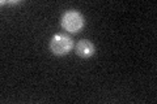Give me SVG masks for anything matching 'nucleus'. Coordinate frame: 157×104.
Masks as SVG:
<instances>
[{"label":"nucleus","mask_w":157,"mask_h":104,"mask_svg":"<svg viewBox=\"0 0 157 104\" xmlns=\"http://www.w3.org/2000/svg\"><path fill=\"white\" fill-rule=\"evenodd\" d=\"M60 26L64 31L76 34L85 26V18L77 9H68L60 17Z\"/></svg>","instance_id":"nucleus-1"},{"label":"nucleus","mask_w":157,"mask_h":104,"mask_svg":"<svg viewBox=\"0 0 157 104\" xmlns=\"http://www.w3.org/2000/svg\"><path fill=\"white\" fill-rule=\"evenodd\" d=\"M48 48H50V52L54 56H66L68 55L73 48H75V43H73V39L71 37H68L67 34L59 33L55 34L48 42Z\"/></svg>","instance_id":"nucleus-2"},{"label":"nucleus","mask_w":157,"mask_h":104,"mask_svg":"<svg viewBox=\"0 0 157 104\" xmlns=\"http://www.w3.org/2000/svg\"><path fill=\"white\" fill-rule=\"evenodd\" d=\"M75 52L78 57L89 59L94 55L96 47H94V44H93V42H90L89 39H80V41L75 44Z\"/></svg>","instance_id":"nucleus-3"}]
</instances>
